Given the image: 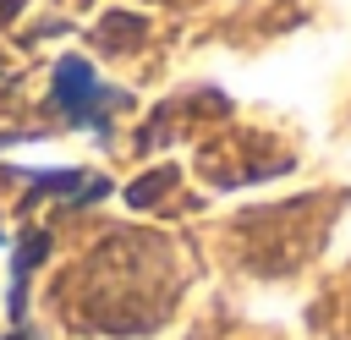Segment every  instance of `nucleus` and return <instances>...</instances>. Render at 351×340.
Returning <instances> with one entry per match:
<instances>
[{
	"instance_id": "nucleus-1",
	"label": "nucleus",
	"mask_w": 351,
	"mask_h": 340,
	"mask_svg": "<svg viewBox=\"0 0 351 340\" xmlns=\"http://www.w3.org/2000/svg\"><path fill=\"white\" fill-rule=\"evenodd\" d=\"M49 99H55V110H60L71 126H82V132H93V137H110V115H115L121 93H115V88H104V82L93 77V66H88V60L66 55V60L55 66Z\"/></svg>"
},
{
	"instance_id": "nucleus-2",
	"label": "nucleus",
	"mask_w": 351,
	"mask_h": 340,
	"mask_svg": "<svg viewBox=\"0 0 351 340\" xmlns=\"http://www.w3.org/2000/svg\"><path fill=\"white\" fill-rule=\"evenodd\" d=\"M44 252H49V236L33 230V236H22V247H16V258H11V324H16V329H22V307H27V280H33V269L44 263Z\"/></svg>"
},
{
	"instance_id": "nucleus-3",
	"label": "nucleus",
	"mask_w": 351,
	"mask_h": 340,
	"mask_svg": "<svg viewBox=\"0 0 351 340\" xmlns=\"http://www.w3.org/2000/svg\"><path fill=\"white\" fill-rule=\"evenodd\" d=\"M11 340H22V329H16V335H11Z\"/></svg>"
}]
</instances>
